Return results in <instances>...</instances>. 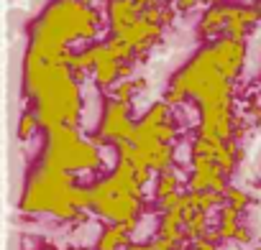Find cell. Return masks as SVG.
Here are the masks:
<instances>
[{
	"mask_svg": "<svg viewBox=\"0 0 261 250\" xmlns=\"http://www.w3.org/2000/svg\"><path fill=\"white\" fill-rule=\"evenodd\" d=\"M72 67L49 64L34 54L26 56V84L36 97V115L41 125L57 128L69 125L74 128L80 117V89L72 77Z\"/></svg>",
	"mask_w": 261,
	"mask_h": 250,
	"instance_id": "cell-2",
	"label": "cell"
},
{
	"mask_svg": "<svg viewBox=\"0 0 261 250\" xmlns=\"http://www.w3.org/2000/svg\"><path fill=\"white\" fill-rule=\"evenodd\" d=\"M258 250H261V247H258Z\"/></svg>",
	"mask_w": 261,
	"mask_h": 250,
	"instance_id": "cell-22",
	"label": "cell"
},
{
	"mask_svg": "<svg viewBox=\"0 0 261 250\" xmlns=\"http://www.w3.org/2000/svg\"><path fill=\"white\" fill-rule=\"evenodd\" d=\"M215 245H218V242H215L213 237L202 235V237H200V240H195V245H192V247H187V250H215Z\"/></svg>",
	"mask_w": 261,
	"mask_h": 250,
	"instance_id": "cell-15",
	"label": "cell"
},
{
	"mask_svg": "<svg viewBox=\"0 0 261 250\" xmlns=\"http://www.w3.org/2000/svg\"><path fill=\"white\" fill-rule=\"evenodd\" d=\"M225 21H228V6H213L200 21V36H210L225 28Z\"/></svg>",
	"mask_w": 261,
	"mask_h": 250,
	"instance_id": "cell-7",
	"label": "cell"
},
{
	"mask_svg": "<svg viewBox=\"0 0 261 250\" xmlns=\"http://www.w3.org/2000/svg\"><path fill=\"white\" fill-rule=\"evenodd\" d=\"M236 240H238V242H248V240H251V232H248L246 227H238V232H236Z\"/></svg>",
	"mask_w": 261,
	"mask_h": 250,
	"instance_id": "cell-17",
	"label": "cell"
},
{
	"mask_svg": "<svg viewBox=\"0 0 261 250\" xmlns=\"http://www.w3.org/2000/svg\"><path fill=\"white\" fill-rule=\"evenodd\" d=\"M215 161H218V166H220L223 174H230L233 166H236V161H238V148H236L230 141L220 143V148H218V153H215Z\"/></svg>",
	"mask_w": 261,
	"mask_h": 250,
	"instance_id": "cell-9",
	"label": "cell"
},
{
	"mask_svg": "<svg viewBox=\"0 0 261 250\" xmlns=\"http://www.w3.org/2000/svg\"><path fill=\"white\" fill-rule=\"evenodd\" d=\"M128 102H120V100H110L105 105V117L100 122V138L105 141H134V133H136V125L130 122L128 117Z\"/></svg>",
	"mask_w": 261,
	"mask_h": 250,
	"instance_id": "cell-3",
	"label": "cell"
},
{
	"mask_svg": "<svg viewBox=\"0 0 261 250\" xmlns=\"http://www.w3.org/2000/svg\"><path fill=\"white\" fill-rule=\"evenodd\" d=\"M36 122H41V120H39V115H31V112H26V115L21 117V128H18V136H21L23 141H26V138H29V136L36 131Z\"/></svg>",
	"mask_w": 261,
	"mask_h": 250,
	"instance_id": "cell-13",
	"label": "cell"
},
{
	"mask_svg": "<svg viewBox=\"0 0 261 250\" xmlns=\"http://www.w3.org/2000/svg\"><path fill=\"white\" fill-rule=\"evenodd\" d=\"M136 92H139L136 82L123 79L120 84H115V100H120V102H128V105H130V100H134V95H136Z\"/></svg>",
	"mask_w": 261,
	"mask_h": 250,
	"instance_id": "cell-12",
	"label": "cell"
},
{
	"mask_svg": "<svg viewBox=\"0 0 261 250\" xmlns=\"http://www.w3.org/2000/svg\"><path fill=\"white\" fill-rule=\"evenodd\" d=\"M110 26L115 36H123L130 26L141 18V11L134 6V0H110Z\"/></svg>",
	"mask_w": 261,
	"mask_h": 250,
	"instance_id": "cell-5",
	"label": "cell"
},
{
	"mask_svg": "<svg viewBox=\"0 0 261 250\" xmlns=\"http://www.w3.org/2000/svg\"><path fill=\"white\" fill-rule=\"evenodd\" d=\"M213 54H215V64H218V69L223 72V77L233 79V77L241 72V67H243L246 46H243L241 39L225 36L223 41H218V44L213 46Z\"/></svg>",
	"mask_w": 261,
	"mask_h": 250,
	"instance_id": "cell-4",
	"label": "cell"
},
{
	"mask_svg": "<svg viewBox=\"0 0 261 250\" xmlns=\"http://www.w3.org/2000/svg\"><path fill=\"white\" fill-rule=\"evenodd\" d=\"M177 3H179V8H182V11H190V8H195V6H197V0H177Z\"/></svg>",
	"mask_w": 261,
	"mask_h": 250,
	"instance_id": "cell-18",
	"label": "cell"
},
{
	"mask_svg": "<svg viewBox=\"0 0 261 250\" xmlns=\"http://www.w3.org/2000/svg\"><path fill=\"white\" fill-rule=\"evenodd\" d=\"M207 3H213V6H218V3H220V0H207Z\"/></svg>",
	"mask_w": 261,
	"mask_h": 250,
	"instance_id": "cell-20",
	"label": "cell"
},
{
	"mask_svg": "<svg viewBox=\"0 0 261 250\" xmlns=\"http://www.w3.org/2000/svg\"><path fill=\"white\" fill-rule=\"evenodd\" d=\"M136 250H156V247H154V242H151V245H136Z\"/></svg>",
	"mask_w": 261,
	"mask_h": 250,
	"instance_id": "cell-19",
	"label": "cell"
},
{
	"mask_svg": "<svg viewBox=\"0 0 261 250\" xmlns=\"http://www.w3.org/2000/svg\"><path fill=\"white\" fill-rule=\"evenodd\" d=\"M225 199H228V204L236 207L238 212L246 209V204H248V197H246V192H241V189H228V192H225Z\"/></svg>",
	"mask_w": 261,
	"mask_h": 250,
	"instance_id": "cell-14",
	"label": "cell"
},
{
	"mask_svg": "<svg viewBox=\"0 0 261 250\" xmlns=\"http://www.w3.org/2000/svg\"><path fill=\"white\" fill-rule=\"evenodd\" d=\"M134 6L144 13L146 8H156V6H159V0H134Z\"/></svg>",
	"mask_w": 261,
	"mask_h": 250,
	"instance_id": "cell-16",
	"label": "cell"
},
{
	"mask_svg": "<svg viewBox=\"0 0 261 250\" xmlns=\"http://www.w3.org/2000/svg\"><path fill=\"white\" fill-rule=\"evenodd\" d=\"M85 3L87 0H54L34 26V44L29 54L49 64L72 67L74 56L67 54L69 41L92 39L100 21L97 13Z\"/></svg>",
	"mask_w": 261,
	"mask_h": 250,
	"instance_id": "cell-1",
	"label": "cell"
},
{
	"mask_svg": "<svg viewBox=\"0 0 261 250\" xmlns=\"http://www.w3.org/2000/svg\"><path fill=\"white\" fill-rule=\"evenodd\" d=\"M177 192V174L172 169L167 171H159V181H156V199H164L169 194Z\"/></svg>",
	"mask_w": 261,
	"mask_h": 250,
	"instance_id": "cell-11",
	"label": "cell"
},
{
	"mask_svg": "<svg viewBox=\"0 0 261 250\" xmlns=\"http://www.w3.org/2000/svg\"><path fill=\"white\" fill-rule=\"evenodd\" d=\"M256 8H258V11H261V0H256Z\"/></svg>",
	"mask_w": 261,
	"mask_h": 250,
	"instance_id": "cell-21",
	"label": "cell"
},
{
	"mask_svg": "<svg viewBox=\"0 0 261 250\" xmlns=\"http://www.w3.org/2000/svg\"><path fill=\"white\" fill-rule=\"evenodd\" d=\"M120 77V61L118 59H102L97 67H95V79H97V84L100 87H108V84H113L115 79Z\"/></svg>",
	"mask_w": 261,
	"mask_h": 250,
	"instance_id": "cell-8",
	"label": "cell"
},
{
	"mask_svg": "<svg viewBox=\"0 0 261 250\" xmlns=\"http://www.w3.org/2000/svg\"><path fill=\"white\" fill-rule=\"evenodd\" d=\"M128 235H130V230H128L123 222H115L113 227H108V230L100 235L97 250H118V247H123V245L128 242Z\"/></svg>",
	"mask_w": 261,
	"mask_h": 250,
	"instance_id": "cell-6",
	"label": "cell"
},
{
	"mask_svg": "<svg viewBox=\"0 0 261 250\" xmlns=\"http://www.w3.org/2000/svg\"><path fill=\"white\" fill-rule=\"evenodd\" d=\"M220 237H236L238 232V209L225 204L223 212H220V227H218Z\"/></svg>",
	"mask_w": 261,
	"mask_h": 250,
	"instance_id": "cell-10",
	"label": "cell"
}]
</instances>
